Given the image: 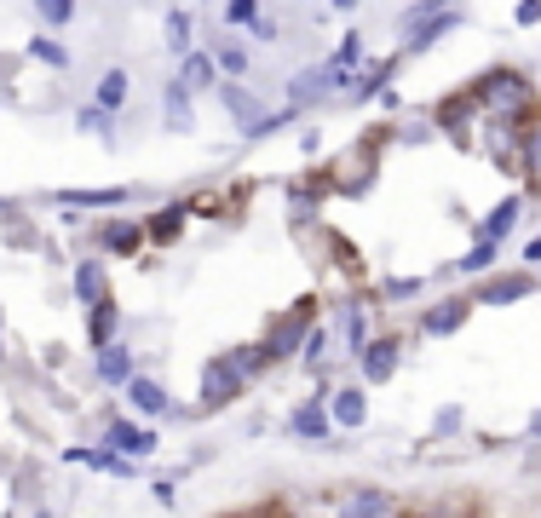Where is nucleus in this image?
Returning <instances> with one entry per match:
<instances>
[{
    "mask_svg": "<svg viewBox=\"0 0 541 518\" xmlns=\"http://www.w3.org/2000/svg\"><path fill=\"white\" fill-rule=\"evenodd\" d=\"M242 369H236L231 357H225V363H208V369H202V403H225V398H236V392H242Z\"/></svg>",
    "mask_w": 541,
    "mask_h": 518,
    "instance_id": "nucleus-6",
    "label": "nucleus"
},
{
    "mask_svg": "<svg viewBox=\"0 0 541 518\" xmlns=\"http://www.w3.org/2000/svg\"><path fill=\"white\" fill-rule=\"evenodd\" d=\"M530 432H536V438H541V415H536V421H530Z\"/></svg>",
    "mask_w": 541,
    "mask_h": 518,
    "instance_id": "nucleus-44",
    "label": "nucleus"
},
{
    "mask_svg": "<svg viewBox=\"0 0 541 518\" xmlns=\"http://www.w3.org/2000/svg\"><path fill=\"white\" fill-rule=\"evenodd\" d=\"M524 265H541V236H530V242H524Z\"/></svg>",
    "mask_w": 541,
    "mask_h": 518,
    "instance_id": "nucleus-41",
    "label": "nucleus"
},
{
    "mask_svg": "<svg viewBox=\"0 0 541 518\" xmlns=\"http://www.w3.org/2000/svg\"><path fill=\"white\" fill-rule=\"evenodd\" d=\"M334 6H340V12H352V6H357V0H334Z\"/></svg>",
    "mask_w": 541,
    "mask_h": 518,
    "instance_id": "nucleus-43",
    "label": "nucleus"
},
{
    "mask_svg": "<svg viewBox=\"0 0 541 518\" xmlns=\"http://www.w3.org/2000/svg\"><path fill=\"white\" fill-rule=\"evenodd\" d=\"M288 432H294V438H329L334 432V415H329V392H317V398H306L300 403V409H294V415H288Z\"/></svg>",
    "mask_w": 541,
    "mask_h": 518,
    "instance_id": "nucleus-4",
    "label": "nucleus"
},
{
    "mask_svg": "<svg viewBox=\"0 0 541 518\" xmlns=\"http://www.w3.org/2000/svg\"><path fill=\"white\" fill-rule=\"evenodd\" d=\"M58 202H64V208H116V202H127V190H121V185H104V190H64Z\"/></svg>",
    "mask_w": 541,
    "mask_h": 518,
    "instance_id": "nucleus-21",
    "label": "nucleus"
},
{
    "mask_svg": "<svg viewBox=\"0 0 541 518\" xmlns=\"http://www.w3.org/2000/svg\"><path fill=\"white\" fill-rule=\"evenodd\" d=\"M179 225H185V213L179 208H162L150 225H144V236H156V242H167V236H179Z\"/></svg>",
    "mask_w": 541,
    "mask_h": 518,
    "instance_id": "nucleus-31",
    "label": "nucleus"
},
{
    "mask_svg": "<svg viewBox=\"0 0 541 518\" xmlns=\"http://www.w3.org/2000/svg\"><path fill=\"white\" fill-rule=\"evenodd\" d=\"M409 6H415V12H426V6H438V0H409Z\"/></svg>",
    "mask_w": 541,
    "mask_h": 518,
    "instance_id": "nucleus-42",
    "label": "nucleus"
},
{
    "mask_svg": "<svg viewBox=\"0 0 541 518\" xmlns=\"http://www.w3.org/2000/svg\"><path fill=\"white\" fill-rule=\"evenodd\" d=\"M524 156H530V167H536V173H541V127H536V133H530V139H524Z\"/></svg>",
    "mask_w": 541,
    "mask_h": 518,
    "instance_id": "nucleus-38",
    "label": "nucleus"
},
{
    "mask_svg": "<svg viewBox=\"0 0 541 518\" xmlns=\"http://www.w3.org/2000/svg\"><path fill=\"white\" fill-rule=\"evenodd\" d=\"M461 426V409H438V432H455Z\"/></svg>",
    "mask_w": 541,
    "mask_h": 518,
    "instance_id": "nucleus-40",
    "label": "nucleus"
},
{
    "mask_svg": "<svg viewBox=\"0 0 541 518\" xmlns=\"http://www.w3.org/2000/svg\"><path fill=\"white\" fill-rule=\"evenodd\" d=\"M334 87H346V70H334V64H323V70H300L294 81H288V104L311 110V104H323Z\"/></svg>",
    "mask_w": 541,
    "mask_h": 518,
    "instance_id": "nucleus-3",
    "label": "nucleus"
},
{
    "mask_svg": "<svg viewBox=\"0 0 541 518\" xmlns=\"http://www.w3.org/2000/svg\"><path fill=\"white\" fill-rule=\"evenodd\" d=\"M306 334H311V317H306V311H288L283 323L271 329V340H265L271 363H277V357H288V352H300V346H306Z\"/></svg>",
    "mask_w": 541,
    "mask_h": 518,
    "instance_id": "nucleus-7",
    "label": "nucleus"
},
{
    "mask_svg": "<svg viewBox=\"0 0 541 518\" xmlns=\"http://www.w3.org/2000/svg\"><path fill=\"white\" fill-rule=\"evenodd\" d=\"M179 81H185L190 93H196V87H219V58H213V52H196V47H190L185 58H179Z\"/></svg>",
    "mask_w": 541,
    "mask_h": 518,
    "instance_id": "nucleus-10",
    "label": "nucleus"
},
{
    "mask_svg": "<svg viewBox=\"0 0 541 518\" xmlns=\"http://www.w3.org/2000/svg\"><path fill=\"white\" fill-rule=\"evenodd\" d=\"M455 24H461V12H455V6H426V12L409 6V12H403V24H398V35L409 41V47H432V41L449 35Z\"/></svg>",
    "mask_w": 541,
    "mask_h": 518,
    "instance_id": "nucleus-2",
    "label": "nucleus"
},
{
    "mask_svg": "<svg viewBox=\"0 0 541 518\" xmlns=\"http://www.w3.org/2000/svg\"><path fill=\"white\" fill-rule=\"evenodd\" d=\"M104 444L139 461V455H150V449H156V432H150V426H139V421H116L110 432H104Z\"/></svg>",
    "mask_w": 541,
    "mask_h": 518,
    "instance_id": "nucleus-9",
    "label": "nucleus"
},
{
    "mask_svg": "<svg viewBox=\"0 0 541 518\" xmlns=\"http://www.w3.org/2000/svg\"><path fill=\"white\" fill-rule=\"evenodd\" d=\"M162 35H167V47L179 52V58H185L190 52V35H196V18H190V12H179V6H173V12H167L162 18Z\"/></svg>",
    "mask_w": 541,
    "mask_h": 518,
    "instance_id": "nucleus-23",
    "label": "nucleus"
},
{
    "mask_svg": "<svg viewBox=\"0 0 541 518\" xmlns=\"http://www.w3.org/2000/svg\"><path fill=\"white\" fill-rule=\"evenodd\" d=\"M213 58H219V75H248V52L236 47V41H219Z\"/></svg>",
    "mask_w": 541,
    "mask_h": 518,
    "instance_id": "nucleus-30",
    "label": "nucleus"
},
{
    "mask_svg": "<svg viewBox=\"0 0 541 518\" xmlns=\"http://www.w3.org/2000/svg\"><path fill=\"white\" fill-rule=\"evenodd\" d=\"M116 323H121L116 300H110V294L93 300V306H87V346H110V340H116Z\"/></svg>",
    "mask_w": 541,
    "mask_h": 518,
    "instance_id": "nucleus-11",
    "label": "nucleus"
},
{
    "mask_svg": "<svg viewBox=\"0 0 541 518\" xmlns=\"http://www.w3.org/2000/svg\"><path fill=\"white\" fill-rule=\"evenodd\" d=\"M300 352H306V363H323V352H329V334H323V329H311Z\"/></svg>",
    "mask_w": 541,
    "mask_h": 518,
    "instance_id": "nucleus-35",
    "label": "nucleus"
},
{
    "mask_svg": "<svg viewBox=\"0 0 541 518\" xmlns=\"http://www.w3.org/2000/svg\"><path fill=\"white\" fill-rule=\"evenodd\" d=\"M518 213H524V202H518V196H507L501 208H490V219L478 225V236H490V242H507V236L518 231Z\"/></svg>",
    "mask_w": 541,
    "mask_h": 518,
    "instance_id": "nucleus-16",
    "label": "nucleus"
},
{
    "mask_svg": "<svg viewBox=\"0 0 541 518\" xmlns=\"http://www.w3.org/2000/svg\"><path fill=\"white\" fill-rule=\"evenodd\" d=\"M495 254H501V242L478 236V242H472L467 254H461V271H472V277H478V271H490V265H495Z\"/></svg>",
    "mask_w": 541,
    "mask_h": 518,
    "instance_id": "nucleus-26",
    "label": "nucleus"
},
{
    "mask_svg": "<svg viewBox=\"0 0 541 518\" xmlns=\"http://www.w3.org/2000/svg\"><path fill=\"white\" fill-rule=\"evenodd\" d=\"M121 392H127V403H133L139 415H167V409H173V398H167L156 380H144V375H127V380H121Z\"/></svg>",
    "mask_w": 541,
    "mask_h": 518,
    "instance_id": "nucleus-8",
    "label": "nucleus"
},
{
    "mask_svg": "<svg viewBox=\"0 0 541 518\" xmlns=\"http://www.w3.org/2000/svg\"><path fill=\"white\" fill-rule=\"evenodd\" d=\"M110 116H116V110H104V104H81V116H75V127H81V133H98V139H110Z\"/></svg>",
    "mask_w": 541,
    "mask_h": 518,
    "instance_id": "nucleus-27",
    "label": "nucleus"
},
{
    "mask_svg": "<svg viewBox=\"0 0 541 518\" xmlns=\"http://www.w3.org/2000/svg\"><path fill=\"white\" fill-rule=\"evenodd\" d=\"M35 18L47 29H64L75 18V0H35Z\"/></svg>",
    "mask_w": 541,
    "mask_h": 518,
    "instance_id": "nucleus-28",
    "label": "nucleus"
},
{
    "mask_svg": "<svg viewBox=\"0 0 541 518\" xmlns=\"http://www.w3.org/2000/svg\"><path fill=\"white\" fill-rule=\"evenodd\" d=\"M518 24L530 29V24H541V0H518V12H513Z\"/></svg>",
    "mask_w": 541,
    "mask_h": 518,
    "instance_id": "nucleus-37",
    "label": "nucleus"
},
{
    "mask_svg": "<svg viewBox=\"0 0 541 518\" xmlns=\"http://www.w3.org/2000/svg\"><path fill=\"white\" fill-rule=\"evenodd\" d=\"M127 93H133L127 70H104V81H98V104H104V110H121V104H127Z\"/></svg>",
    "mask_w": 541,
    "mask_h": 518,
    "instance_id": "nucleus-24",
    "label": "nucleus"
},
{
    "mask_svg": "<svg viewBox=\"0 0 541 518\" xmlns=\"http://www.w3.org/2000/svg\"><path fill=\"white\" fill-rule=\"evenodd\" d=\"M357 58H363V35H346V41H340V52H334L329 64H334V70H346V75H352V70H357Z\"/></svg>",
    "mask_w": 541,
    "mask_h": 518,
    "instance_id": "nucleus-32",
    "label": "nucleus"
},
{
    "mask_svg": "<svg viewBox=\"0 0 541 518\" xmlns=\"http://www.w3.org/2000/svg\"><path fill=\"white\" fill-rule=\"evenodd\" d=\"M162 104H167V127H173V133H190V121H196V116H190V87L179 81V75L167 81Z\"/></svg>",
    "mask_w": 541,
    "mask_h": 518,
    "instance_id": "nucleus-18",
    "label": "nucleus"
},
{
    "mask_svg": "<svg viewBox=\"0 0 541 518\" xmlns=\"http://www.w3.org/2000/svg\"><path fill=\"white\" fill-rule=\"evenodd\" d=\"M104 294H110V288H104V265L87 259V265L75 271V300H81V306H93V300H104Z\"/></svg>",
    "mask_w": 541,
    "mask_h": 518,
    "instance_id": "nucleus-22",
    "label": "nucleus"
},
{
    "mask_svg": "<svg viewBox=\"0 0 541 518\" xmlns=\"http://www.w3.org/2000/svg\"><path fill=\"white\" fill-rule=\"evenodd\" d=\"M259 35V41H277V24H271V18H254V24H248Z\"/></svg>",
    "mask_w": 541,
    "mask_h": 518,
    "instance_id": "nucleus-39",
    "label": "nucleus"
},
{
    "mask_svg": "<svg viewBox=\"0 0 541 518\" xmlns=\"http://www.w3.org/2000/svg\"><path fill=\"white\" fill-rule=\"evenodd\" d=\"M219 98H225V110H231L236 127H248V121H254L259 110H265V104H259L254 93H248V87H236V75H219Z\"/></svg>",
    "mask_w": 541,
    "mask_h": 518,
    "instance_id": "nucleus-12",
    "label": "nucleus"
},
{
    "mask_svg": "<svg viewBox=\"0 0 541 518\" xmlns=\"http://www.w3.org/2000/svg\"><path fill=\"white\" fill-rule=\"evenodd\" d=\"M398 357H403V340L398 334H380V340H369L363 352H357V363H363V380H392V369H398Z\"/></svg>",
    "mask_w": 541,
    "mask_h": 518,
    "instance_id": "nucleus-5",
    "label": "nucleus"
},
{
    "mask_svg": "<svg viewBox=\"0 0 541 518\" xmlns=\"http://www.w3.org/2000/svg\"><path fill=\"white\" fill-rule=\"evenodd\" d=\"M346 346H352V352H363V346H369V317H363V306H346Z\"/></svg>",
    "mask_w": 541,
    "mask_h": 518,
    "instance_id": "nucleus-29",
    "label": "nucleus"
},
{
    "mask_svg": "<svg viewBox=\"0 0 541 518\" xmlns=\"http://www.w3.org/2000/svg\"><path fill=\"white\" fill-rule=\"evenodd\" d=\"M386 294H392V300H409V294H421V277H409V283H403V277H392V283H386Z\"/></svg>",
    "mask_w": 541,
    "mask_h": 518,
    "instance_id": "nucleus-36",
    "label": "nucleus"
},
{
    "mask_svg": "<svg viewBox=\"0 0 541 518\" xmlns=\"http://www.w3.org/2000/svg\"><path fill=\"white\" fill-rule=\"evenodd\" d=\"M254 18H259V0H225V24L242 29V24H254Z\"/></svg>",
    "mask_w": 541,
    "mask_h": 518,
    "instance_id": "nucleus-34",
    "label": "nucleus"
},
{
    "mask_svg": "<svg viewBox=\"0 0 541 518\" xmlns=\"http://www.w3.org/2000/svg\"><path fill=\"white\" fill-rule=\"evenodd\" d=\"M29 58H35L41 70H70V52L58 47L52 35H35V41H29Z\"/></svg>",
    "mask_w": 541,
    "mask_h": 518,
    "instance_id": "nucleus-25",
    "label": "nucleus"
},
{
    "mask_svg": "<svg viewBox=\"0 0 541 518\" xmlns=\"http://www.w3.org/2000/svg\"><path fill=\"white\" fill-rule=\"evenodd\" d=\"M346 513H352V518H386V513H398V495L357 490V495H346Z\"/></svg>",
    "mask_w": 541,
    "mask_h": 518,
    "instance_id": "nucleus-19",
    "label": "nucleus"
},
{
    "mask_svg": "<svg viewBox=\"0 0 541 518\" xmlns=\"http://www.w3.org/2000/svg\"><path fill=\"white\" fill-rule=\"evenodd\" d=\"M524 294H530V277H524V271L490 277V283L478 288V300H484V306H513V300H524Z\"/></svg>",
    "mask_w": 541,
    "mask_h": 518,
    "instance_id": "nucleus-15",
    "label": "nucleus"
},
{
    "mask_svg": "<svg viewBox=\"0 0 541 518\" xmlns=\"http://www.w3.org/2000/svg\"><path fill=\"white\" fill-rule=\"evenodd\" d=\"M127 375H133V352L116 346V340H110V346H98V380H104V386H121Z\"/></svg>",
    "mask_w": 541,
    "mask_h": 518,
    "instance_id": "nucleus-17",
    "label": "nucleus"
},
{
    "mask_svg": "<svg viewBox=\"0 0 541 518\" xmlns=\"http://www.w3.org/2000/svg\"><path fill=\"white\" fill-rule=\"evenodd\" d=\"M329 415H334V426H363L369 421V398L357 386H340V392H329Z\"/></svg>",
    "mask_w": 541,
    "mask_h": 518,
    "instance_id": "nucleus-13",
    "label": "nucleus"
},
{
    "mask_svg": "<svg viewBox=\"0 0 541 518\" xmlns=\"http://www.w3.org/2000/svg\"><path fill=\"white\" fill-rule=\"evenodd\" d=\"M98 248H110V254H139L144 225H133V219H110V225L98 231Z\"/></svg>",
    "mask_w": 541,
    "mask_h": 518,
    "instance_id": "nucleus-14",
    "label": "nucleus"
},
{
    "mask_svg": "<svg viewBox=\"0 0 541 518\" xmlns=\"http://www.w3.org/2000/svg\"><path fill=\"white\" fill-rule=\"evenodd\" d=\"M461 323H467V300H444V306H432V311L421 317L426 334H455Z\"/></svg>",
    "mask_w": 541,
    "mask_h": 518,
    "instance_id": "nucleus-20",
    "label": "nucleus"
},
{
    "mask_svg": "<svg viewBox=\"0 0 541 518\" xmlns=\"http://www.w3.org/2000/svg\"><path fill=\"white\" fill-rule=\"evenodd\" d=\"M386 75H392V64H375L369 75H357V81H352V93H357V98H375L380 87H386Z\"/></svg>",
    "mask_w": 541,
    "mask_h": 518,
    "instance_id": "nucleus-33",
    "label": "nucleus"
},
{
    "mask_svg": "<svg viewBox=\"0 0 541 518\" xmlns=\"http://www.w3.org/2000/svg\"><path fill=\"white\" fill-rule=\"evenodd\" d=\"M472 98H484L490 110H501V116H524L530 110V81L513 70H490L478 87H472Z\"/></svg>",
    "mask_w": 541,
    "mask_h": 518,
    "instance_id": "nucleus-1",
    "label": "nucleus"
}]
</instances>
